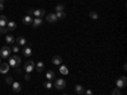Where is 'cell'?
I'll return each instance as SVG.
<instances>
[{"instance_id":"cell-1","label":"cell","mask_w":127,"mask_h":95,"mask_svg":"<svg viewBox=\"0 0 127 95\" xmlns=\"http://www.w3.org/2000/svg\"><path fill=\"white\" fill-rule=\"evenodd\" d=\"M9 58V66L10 67H13V69H17V67H19V63H20V57L18 56V55H14V56H12V57H8Z\"/></svg>"},{"instance_id":"cell-2","label":"cell","mask_w":127,"mask_h":95,"mask_svg":"<svg viewBox=\"0 0 127 95\" xmlns=\"http://www.w3.org/2000/svg\"><path fill=\"white\" fill-rule=\"evenodd\" d=\"M46 14L45 9H31L28 10V15H34L36 18H42Z\"/></svg>"},{"instance_id":"cell-3","label":"cell","mask_w":127,"mask_h":95,"mask_svg":"<svg viewBox=\"0 0 127 95\" xmlns=\"http://www.w3.org/2000/svg\"><path fill=\"white\" fill-rule=\"evenodd\" d=\"M10 53H12V48L8 47V46H4V47H1V49H0V57H3V58L10 57Z\"/></svg>"},{"instance_id":"cell-4","label":"cell","mask_w":127,"mask_h":95,"mask_svg":"<svg viewBox=\"0 0 127 95\" xmlns=\"http://www.w3.org/2000/svg\"><path fill=\"white\" fill-rule=\"evenodd\" d=\"M34 65H36V63H34L33 61H27V62L24 63V70H26V72H27V73H31L32 71L34 70Z\"/></svg>"},{"instance_id":"cell-5","label":"cell","mask_w":127,"mask_h":95,"mask_svg":"<svg viewBox=\"0 0 127 95\" xmlns=\"http://www.w3.org/2000/svg\"><path fill=\"white\" fill-rule=\"evenodd\" d=\"M116 85H117L118 89H123V88L127 85V79H126V76H121L117 81H116Z\"/></svg>"},{"instance_id":"cell-6","label":"cell","mask_w":127,"mask_h":95,"mask_svg":"<svg viewBox=\"0 0 127 95\" xmlns=\"http://www.w3.org/2000/svg\"><path fill=\"white\" fill-rule=\"evenodd\" d=\"M65 86H66V81L64 80V79H57V80L55 81V88H56V89L62 90V89H65Z\"/></svg>"},{"instance_id":"cell-7","label":"cell","mask_w":127,"mask_h":95,"mask_svg":"<svg viewBox=\"0 0 127 95\" xmlns=\"http://www.w3.org/2000/svg\"><path fill=\"white\" fill-rule=\"evenodd\" d=\"M42 23H43V20H42V18H33V22H32V27L33 28H38L39 25H42Z\"/></svg>"},{"instance_id":"cell-8","label":"cell","mask_w":127,"mask_h":95,"mask_svg":"<svg viewBox=\"0 0 127 95\" xmlns=\"http://www.w3.org/2000/svg\"><path fill=\"white\" fill-rule=\"evenodd\" d=\"M34 69H36L38 72H42V71L45 70V63H43V62H41V61L37 62L36 65H34Z\"/></svg>"},{"instance_id":"cell-9","label":"cell","mask_w":127,"mask_h":95,"mask_svg":"<svg viewBox=\"0 0 127 95\" xmlns=\"http://www.w3.org/2000/svg\"><path fill=\"white\" fill-rule=\"evenodd\" d=\"M9 63H0V72L1 73H6L9 70Z\"/></svg>"},{"instance_id":"cell-10","label":"cell","mask_w":127,"mask_h":95,"mask_svg":"<svg viewBox=\"0 0 127 95\" xmlns=\"http://www.w3.org/2000/svg\"><path fill=\"white\" fill-rule=\"evenodd\" d=\"M52 63H54V65H62V58L60 57V56H54L52 57Z\"/></svg>"},{"instance_id":"cell-11","label":"cell","mask_w":127,"mask_h":95,"mask_svg":"<svg viewBox=\"0 0 127 95\" xmlns=\"http://www.w3.org/2000/svg\"><path fill=\"white\" fill-rule=\"evenodd\" d=\"M23 56L24 57H31L32 56V48L31 47H24L23 48Z\"/></svg>"},{"instance_id":"cell-12","label":"cell","mask_w":127,"mask_h":95,"mask_svg":"<svg viewBox=\"0 0 127 95\" xmlns=\"http://www.w3.org/2000/svg\"><path fill=\"white\" fill-rule=\"evenodd\" d=\"M32 22H33V18H32L31 15H26V17L23 18V23H24L26 25H31Z\"/></svg>"},{"instance_id":"cell-13","label":"cell","mask_w":127,"mask_h":95,"mask_svg":"<svg viewBox=\"0 0 127 95\" xmlns=\"http://www.w3.org/2000/svg\"><path fill=\"white\" fill-rule=\"evenodd\" d=\"M6 24H8V17L0 15V27H6Z\"/></svg>"},{"instance_id":"cell-14","label":"cell","mask_w":127,"mask_h":95,"mask_svg":"<svg viewBox=\"0 0 127 95\" xmlns=\"http://www.w3.org/2000/svg\"><path fill=\"white\" fill-rule=\"evenodd\" d=\"M12 86H13V90H14L15 93H19L20 90H22V85H20L19 82H15V81H14V82L12 84Z\"/></svg>"},{"instance_id":"cell-15","label":"cell","mask_w":127,"mask_h":95,"mask_svg":"<svg viewBox=\"0 0 127 95\" xmlns=\"http://www.w3.org/2000/svg\"><path fill=\"white\" fill-rule=\"evenodd\" d=\"M17 43H18L19 47H20V46H26L27 39H26L24 37H18V38H17Z\"/></svg>"},{"instance_id":"cell-16","label":"cell","mask_w":127,"mask_h":95,"mask_svg":"<svg viewBox=\"0 0 127 95\" xmlns=\"http://www.w3.org/2000/svg\"><path fill=\"white\" fill-rule=\"evenodd\" d=\"M46 19H47V22H48V23H55L56 20H57V18H56V14H48Z\"/></svg>"},{"instance_id":"cell-17","label":"cell","mask_w":127,"mask_h":95,"mask_svg":"<svg viewBox=\"0 0 127 95\" xmlns=\"http://www.w3.org/2000/svg\"><path fill=\"white\" fill-rule=\"evenodd\" d=\"M55 77H56V75H55V72H54V71H47V72H46V79H47L48 81L54 80Z\"/></svg>"},{"instance_id":"cell-18","label":"cell","mask_w":127,"mask_h":95,"mask_svg":"<svg viewBox=\"0 0 127 95\" xmlns=\"http://www.w3.org/2000/svg\"><path fill=\"white\" fill-rule=\"evenodd\" d=\"M17 28V23L15 22H8V24H6V29L8 30H14Z\"/></svg>"},{"instance_id":"cell-19","label":"cell","mask_w":127,"mask_h":95,"mask_svg":"<svg viewBox=\"0 0 127 95\" xmlns=\"http://www.w3.org/2000/svg\"><path fill=\"white\" fill-rule=\"evenodd\" d=\"M5 42H6L8 45L14 43V42H15V38H14L13 36H10V34H9V36H6V37H5Z\"/></svg>"},{"instance_id":"cell-20","label":"cell","mask_w":127,"mask_h":95,"mask_svg":"<svg viewBox=\"0 0 127 95\" xmlns=\"http://www.w3.org/2000/svg\"><path fill=\"white\" fill-rule=\"evenodd\" d=\"M60 72L62 73V75H67L69 73V70L66 66H64V65H60Z\"/></svg>"},{"instance_id":"cell-21","label":"cell","mask_w":127,"mask_h":95,"mask_svg":"<svg viewBox=\"0 0 127 95\" xmlns=\"http://www.w3.org/2000/svg\"><path fill=\"white\" fill-rule=\"evenodd\" d=\"M55 14H56V18L57 19H64V18L66 17V13L65 12H56Z\"/></svg>"},{"instance_id":"cell-22","label":"cell","mask_w":127,"mask_h":95,"mask_svg":"<svg viewBox=\"0 0 127 95\" xmlns=\"http://www.w3.org/2000/svg\"><path fill=\"white\" fill-rule=\"evenodd\" d=\"M89 18H92V19H98L99 18V15H98V13H95V12H90L89 13Z\"/></svg>"},{"instance_id":"cell-23","label":"cell","mask_w":127,"mask_h":95,"mask_svg":"<svg viewBox=\"0 0 127 95\" xmlns=\"http://www.w3.org/2000/svg\"><path fill=\"white\" fill-rule=\"evenodd\" d=\"M75 91H76L78 94H83V93H84V88H83L81 85H76V86H75Z\"/></svg>"},{"instance_id":"cell-24","label":"cell","mask_w":127,"mask_h":95,"mask_svg":"<svg viewBox=\"0 0 127 95\" xmlns=\"http://www.w3.org/2000/svg\"><path fill=\"white\" fill-rule=\"evenodd\" d=\"M5 82L8 84V85H12V84L14 82V81H13V77H12V76H6V77H5Z\"/></svg>"},{"instance_id":"cell-25","label":"cell","mask_w":127,"mask_h":95,"mask_svg":"<svg viewBox=\"0 0 127 95\" xmlns=\"http://www.w3.org/2000/svg\"><path fill=\"white\" fill-rule=\"evenodd\" d=\"M43 86H45L46 89H52V84H51V82L47 80L46 82H43Z\"/></svg>"},{"instance_id":"cell-26","label":"cell","mask_w":127,"mask_h":95,"mask_svg":"<svg viewBox=\"0 0 127 95\" xmlns=\"http://www.w3.org/2000/svg\"><path fill=\"white\" fill-rule=\"evenodd\" d=\"M112 95H121V89H114L113 91H112Z\"/></svg>"},{"instance_id":"cell-27","label":"cell","mask_w":127,"mask_h":95,"mask_svg":"<svg viewBox=\"0 0 127 95\" xmlns=\"http://www.w3.org/2000/svg\"><path fill=\"white\" fill-rule=\"evenodd\" d=\"M64 9H65V8H64V5L60 4V5L56 6V12H64Z\"/></svg>"},{"instance_id":"cell-28","label":"cell","mask_w":127,"mask_h":95,"mask_svg":"<svg viewBox=\"0 0 127 95\" xmlns=\"http://www.w3.org/2000/svg\"><path fill=\"white\" fill-rule=\"evenodd\" d=\"M19 49H20V48H19V46H18V45H17V46H14V47H12V51L14 52V53H18Z\"/></svg>"},{"instance_id":"cell-29","label":"cell","mask_w":127,"mask_h":95,"mask_svg":"<svg viewBox=\"0 0 127 95\" xmlns=\"http://www.w3.org/2000/svg\"><path fill=\"white\" fill-rule=\"evenodd\" d=\"M6 30H8V29H6V27H0V34H4Z\"/></svg>"},{"instance_id":"cell-30","label":"cell","mask_w":127,"mask_h":95,"mask_svg":"<svg viewBox=\"0 0 127 95\" xmlns=\"http://www.w3.org/2000/svg\"><path fill=\"white\" fill-rule=\"evenodd\" d=\"M85 95H94V94H93V91L89 89V90H87V91H85Z\"/></svg>"},{"instance_id":"cell-31","label":"cell","mask_w":127,"mask_h":95,"mask_svg":"<svg viewBox=\"0 0 127 95\" xmlns=\"http://www.w3.org/2000/svg\"><path fill=\"white\" fill-rule=\"evenodd\" d=\"M24 79H26V80H29V79H31V75H29V73H27V75L24 76Z\"/></svg>"},{"instance_id":"cell-32","label":"cell","mask_w":127,"mask_h":95,"mask_svg":"<svg viewBox=\"0 0 127 95\" xmlns=\"http://www.w3.org/2000/svg\"><path fill=\"white\" fill-rule=\"evenodd\" d=\"M3 9H4V4L0 3V10H3Z\"/></svg>"},{"instance_id":"cell-33","label":"cell","mask_w":127,"mask_h":95,"mask_svg":"<svg viewBox=\"0 0 127 95\" xmlns=\"http://www.w3.org/2000/svg\"><path fill=\"white\" fill-rule=\"evenodd\" d=\"M0 3H4V0H0Z\"/></svg>"},{"instance_id":"cell-34","label":"cell","mask_w":127,"mask_h":95,"mask_svg":"<svg viewBox=\"0 0 127 95\" xmlns=\"http://www.w3.org/2000/svg\"><path fill=\"white\" fill-rule=\"evenodd\" d=\"M0 63H1V61H0Z\"/></svg>"}]
</instances>
